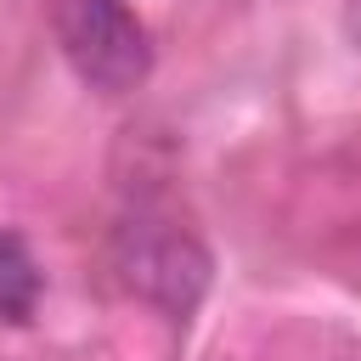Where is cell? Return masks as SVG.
<instances>
[{"label":"cell","instance_id":"6da1fadb","mask_svg":"<svg viewBox=\"0 0 361 361\" xmlns=\"http://www.w3.org/2000/svg\"><path fill=\"white\" fill-rule=\"evenodd\" d=\"M113 271L130 293H141L147 305H158L169 316H186L209 288L203 243L186 226H175L169 214H152V209H135L113 231Z\"/></svg>","mask_w":361,"mask_h":361},{"label":"cell","instance_id":"3957f363","mask_svg":"<svg viewBox=\"0 0 361 361\" xmlns=\"http://www.w3.org/2000/svg\"><path fill=\"white\" fill-rule=\"evenodd\" d=\"M39 259L28 254V243L17 231H0V316L6 322H28L34 305H39Z\"/></svg>","mask_w":361,"mask_h":361},{"label":"cell","instance_id":"7a4b0ae2","mask_svg":"<svg viewBox=\"0 0 361 361\" xmlns=\"http://www.w3.org/2000/svg\"><path fill=\"white\" fill-rule=\"evenodd\" d=\"M56 39L73 73L107 96L135 90L152 68L147 28L124 0H56Z\"/></svg>","mask_w":361,"mask_h":361}]
</instances>
